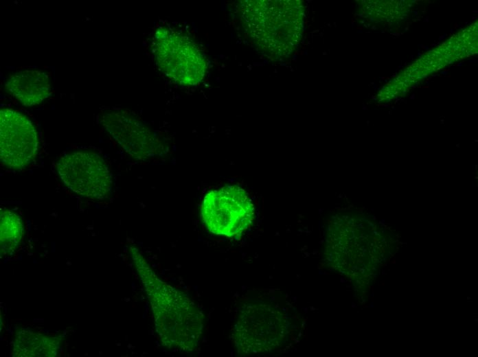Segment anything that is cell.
<instances>
[{"instance_id":"1","label":"cell","mask_w":478,"mask_h":357,"mask_svg":"<svg viewBox=\"0 0 478 357\" xmlns=\"http://www.w3.org/2000/svg\"><path fill=\"white\" fill-rule=\"evenodd\" d=\"M303 319L279 290H262L241 304L232 330L238 353L246 355L281 353L297 343Z\"/></svg>"},{"instance_id":"2","label":"cell","mask_w":478,"mask_h":357,"mask_svg":"<svg viewBox=\"0 0 478 357\" xmlns=\"http://www.w3.org/2000/svg\"><path fill=\"white\" fill-rule=\"evenodd\" d=\"M130 251L161 344L172 351H194L203 334V314L185 294L158 278L137 248L130 247Z\"/></svg>"},{"instance_id":"3","label":"cell","mask_w":478,"mask_h":357,"mask_svg":"<svg viewBox=\"0 0 478 357\" xmlns=\"http://www.w3.org/2000/svg\"><path fill=\"white\" fill-rule=\"evenodd\" d=\"M152 51L159 69L174 83L194 86L204 78L205 55L200 46L179 29L169 25L158 26Z\"/></svg>"},{"instance_id":"4","label":"cell","mask_w":478,"mask_h":357,"mask_svg":"<svg viewBox=\"0 0 478 357\" xmlns=\"http://www.w3.org/2000/svg\"><path fill=\"white\" fill-rule=\"evenodd\" d=\"M201 213L204 224L212 233L237 237L250 227L254 207L242 188L225 185L205 196Z\"/></svg>"},{"instance_id":"5","label":"cell","mask_w":478,"mask_h":357,"mask_svg":"<svg viewBox=\"0 0 478 357\" xmlns=\"http://www.w3.org/2000/svg\"><path fill=\"white\" fill-rule=\"evenodd\" d=\"M58 174L73 192L84 197L102 199L111 188V176L104 159L89 151L67 153L58 161Z\"/></svg>"},{"instance_id":"6","label":"cell","mask_w":478,"mask_h":357,"mask_svg":"<svg viewBox=\"0 0 478 357\" xmlns=\"http://www.w3.org/2000/svg\"><path fill=\"white\" fill-rule=\"evenodd\" d=\"M99 119L102 127L131 157L147 160L163 152V145L157 135L130 111L106 109Z\"/></svg>"},{"instance_id":"7","label":"cell","mask_w":478,"mask_h":357,"mask_svg":"<svg viewBox=\"0 0 478 357\" xmlns=\"http://www.w3.org/2000/svg\"><path fill=\"white\" fill-rule=\"evenodd\" d=\"M37 150V133L32 122L17 111L1 109V161L12 168H22L34 159Z\"/></svg>"},{"instance_id":"8","label":"cell","mask_w":478,"mask_h":357,"mask_svg":"<svg viewBox=\"0 0 478 357\" xmlns=\"http://www.w3.org/2000/svg\"><path fill=\"white\" fill-rule=\"evenodd\" d=\"M7 91L26 106L37 105L51 93L47 75L40 70H25L10 76L5 84Z\"/></svg>"},{"instance_id":"9","label":"cell","mask_w":478,"mask_h":357,"mask_svg":"<svg viewBox=\"0 0 478 357\" xmlns=\"http://www.w3.org/2000/svg\"><path fill=\"white\" fill-rule=\"evenodd\" d=\"M0 246L3 255H12L21 243L23 225L19 216L10 210H3L0 215Z\"/></svg>"},{"instance_id":"10","label":"cell","mask_w":478,"mask_h":357,"mask_svg":"<svg viewBox=\"0 0 478 357\" xmlns=\"http://www.w3.org/2000/svg\"><path fill=\"white\" fill-rule=\"evenodd\" d=\"M26 338L27 340L25 341L19 337L16 338L15 343L30 344L29 347L18 350L19 356H52L55 355L59 344L52 337L44 336L41 334H31L30 337Z\"/></svg>"}]
</instances>
